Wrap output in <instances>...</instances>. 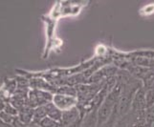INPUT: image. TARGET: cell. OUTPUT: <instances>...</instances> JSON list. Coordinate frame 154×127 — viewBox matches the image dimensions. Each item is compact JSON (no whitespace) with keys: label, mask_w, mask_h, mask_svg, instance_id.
I'll use <instances>...</instances> for the list:
<instances>
[{"label":"cell","mask_w":154,"mask_h":127,"mask_svg":"<svg viewBox=\"0 0 154 127\" xmlns=\"http://www.w3.org/2000/svg\"><path fill=\"white\" fill-rule=\"evenodd\" d=\"M60 95H64V96H68V97H76L77 95V89L73 88L70 86H64L60 88Z\"/></svg>","instance_id":"52a82bcc"},{"label":"cell","mask_w":154,"mask_h":127,"mask_svg":"<svg viewBox=\"0 0 154 127\" xmlns=\"http://www.w3.org/2000/svg\"><path fill=\"white\" fill-rule=\"evenodd\" d=\"M145 85L147 90H154V73L148 72L145 77Z\"/></svg>","instance_id":"8992f818"},{"label":"cell","mask_w":154,"mask_h":127,"mask_svg":"<svg viewBox=\"0 0 154 127\" xmlns=\"http://www.w3.org/2000/svg\"><path fill=\"white\" fill-rule=\"evenodd\" d=\"M76 103H77V99L74 97H68L60 94L54 97V104L58 109L61 110L62 112L74 108Z\"/></svg>","instance_id":"6da1fadb"},{"label":"cell","mask_w":154,"mask_h":127,"mask_svg":"<svg viewBox=\"0 0 154 127\" xmlns=\"http://www.w3.org/2000/svg\"><path fill=\"white\" fill-rule=\"evenodd\" d=\"M146 107L148 108L154 105V90H147L146 92Z\"/></svg>","instance_id":"ba28073f"},{"label":"cell","mask_w":154,"mask_h":127,"mask_svg":"<svg viewBox=\"0 0 154 127\" xmlns=\"http://www.w3.org/2000/svg\"><path fill=\"white\" fill-rule=\"evenodd\" d=\"M78 116H79V112H78V110L75 107L70 109V110L63 111L61 122H63V124H64V125H69V124L73 123L74 120H76Z\"/></svg>","instance_id":"3957f363"},{"label":"cell","mask_w":154,"mask_h":127,"mask_svg":"<svg viewBox=\"0 0 154 127\" xmlns=\"http://www.w3.org/2000/svg\"><path fill=\"white\" fill-rule=\"evenodd\" d=\"M41 126L42 127H55L57 123L55 122V120H53L52 119H43L41 120Z\"/></svg>","instance_id":"9c48e42d"},{"label":"cell","mask_w":154,"mask_h":127,"mask_svg":"<svg viewBox=\"0 0 154 127\" xmlns=\"http://www.w3.org/2000/svg\"><path fill=\"white\" fill-rule=\"evenodd\" d=\"M145 118L146 122L148 125H152L154 123V105L148 107L145 111Z\"/></svg>","instance_id":"5b68a950"},{"label":"cell","mask_w":154,"mask_h":127,"mask_svg":"<svg viewBox=\"0 0 154 127\" xmlns=\"http://www.w3.org/2000/svg\"><path fill=\"white\" fill-rule=\"evenodd\" d=\"M114 102H115V99L111 98V95H110V98L106 99L103 102V104L100 106V111H99V115H98L99 125H102L104 121L110 117V115L112 113V110H113L112 108L114 107Z\"/></svg>","instance_id":"7a4b0ae2"},{"label":"cell","mask_w":154,"mask_h":127,"mask_svg":"<svg viewBox=\"0 0 154 127\" xmlns=\"http://www.w3.org/2000/svg\"><path fill=\"white\" fill-rule=\"evenodd\" d=\"M45 108H46L47 116H48L50 119H52L53 120H61L62 111L58 109L55 104L49 103L46 105Z\"/></svg>","instance_id":"277c9868"}]
</instances>
